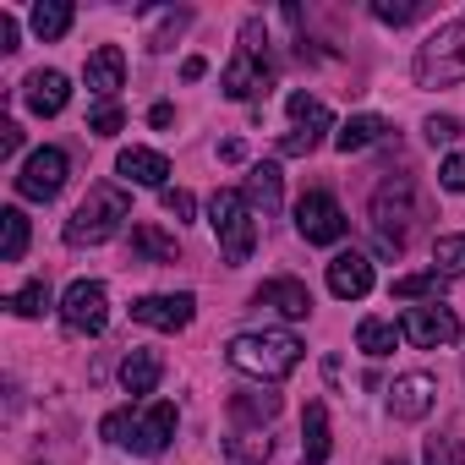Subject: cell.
Masks as SVG:
<instances>
[{
  "mask_svg": "<svg viewBox=\"0 0 465 465\" xmlns=\"http://www.w3.org/2000/svg\"><path fill=\"white\" fill-rule=\"evenodd\" d=\"M175 421H181V411L170 400H153V405H121V411H110L99 421V432H104V443L153 460V454H164L175 443Z\"/></svg>",
  "mask_w": 465,
  "mask_h": 465,
  "instance_id": "cell-1",
  "label": "cell"
},
{
  "mask_svg": "<svg viewBox=\"0 0 465 465\" xmlns=\"http://www.w3.org/2000/svg\"><path fill=\"white\" fill-rule=\"evenodd\" d=\"M274 77H280V61L269 50V28H263V17H247L242 23V45H236V55H230L219 88H224V99L247 104V99H263L274 88Z\"/></svg>",
  "mask_w": 465,
  "mask_h": 465,
  "instance_id": "cell-2",
  "label": "cell"
},
{
  "mask_svg": "<svg viewBox=\"0 0 465 465\" xmlns=\"http://www.w3.org/2000/svg\"><path fill=\"white\" fill-rule=\"evenodd\" d=\"M302 351L307 345L291 329H258V334H236V340H230L224 361L236 372H247V378H258V383H280V378H291L302 367Z\"/></svg>",
  "mask_w": 465,
  "mask_h": 465,
  "instance_id": "cell-3",
  "label": "cell"
},
{
  "mask_svg": "<svg viewBox=\"0 0 465 465\" xmlns=\"http://www.w3.org/2000/svg\"><path fill=\"white\" fill-rule=\"evenodd\" d=\"M372 242L383 258H400L411 247V224H416V186L411 175H389L378 192H372Z\"/></svg>",
  "mask_w": 465,
  "mask_h": 465,
  "instance_id": "cell-4",
  "label": "cell"
},
{
  "mask_svg": "<svg viewBox=\"0 0 465 465\" xmlns=\"http://www.w3.org/2000/svg\"><path fill=\"white\" fill-rule=\"evenodd\" d=\"M208 224H213L219 252H224V263H230V269L252 258V247H258V213H252L247 192L219 186V192L208 197Z\"/></svg>",
  "mask_w": 465,
  "mask_h": 465,
  "instance_id": "cell-5",
  "label": "cell"
},
{
  "mask_svg": "<svg viewBox=\"0 0 465 465\" xmlns=\"http://www.w3.org/2000/svg\"><path fill=\"white\" fill-rule=\"evenodd\" d=\"M126 219H132V197H126L121 186L99 181V186L77 203V213L66 219V247H99V242L115 236Z\"/></svg>",
  "mask_w": 465,
  "mask_h": 465,
  "instance_id": "cell-6",
  "label": "cell"
},
{
  "mask_svg": "<svg viewBox=\"0 0 465 465\" xmlns=\"http://www.w3.org/2000/svg\"><path fill=\"white\" fill-rule=\"evenodd\" d=\"M416 83L421 88H449V83H465V12L438 23L421 45H416Z\"/></svg>",
  "mask_w": 465,
  "mask_h": 465,
  "instance_id": "cell-7",
  "label": "cell"
},
{
  "mask_svg": "<svg viewBox=\"0 0 465 465\" xmlns=\"http://www.w3.org/2000/svg\"><path fill=\"white\" fill-rule=\"evenodd\" d=\"M345 230H351V219L334 203V192H323V186L302 192V203H296V236L307 247H334V242H345Z\"/></svg>",
  "mask_w": 465,
  "mask_h": 465,
  "instance_id": "cell-8",
  "label": "cell"
},
{
  "mask_svg": "<svg viewBox=\"0 0 465 465\" xmlns=\"http://www.w3.org/2000/svg\"><path fill=\"white\" fill-rule=\"evenodd\" d=\"M66 175H72L66 148H34V153L23 159V170H17V197H28V203H50V197H61Z\"/></svg>",
  "mask_w": 465,
  "mask_h": 465,
  "instance_id": "cell-9",
  "label": "cell"
},
{
  "mask_svg": "<svg viewBox=\"0 0 465 465\" xmlns=\"http://www.w3.org/2000/svg\"><path fill=\"white\" fill-rule=\"evenodd\" d=\"M400 334H405L416 351H443V345L460 340V318H454V307H443V302H421V307H405V312H400Z\"/></svg>",
  "mask_w": 465,
  "mask_h": 465,
  "instance_id": "cell-10",
  "label": "cell"
},
{
  "mask_svg": "<svg viewBox=\"0 0 465 465\" xmlns=\"http://www.w3.org/2000/svg\"><path fill=\"white\" fill-rule=\"evenodd\" d=\"M61 323H66L72 334H104V323H110V291H104L99 280L66 285V296H61Z\"/></svg>",
  "mask_w": 465,
  "mask_h": 465,
  "instance_id": "cell-11",
  "label": "cell"
},
{
  "mask_svg": "<svg viewBox=\"0 0 465 465\" xmlns=\"http://www.w3.org/2000/svg\"><path fill=\"white\" fill-rule=\"evenodd\" d=\"M132 318H137L143 329L181 334V329L197 318V296H192V291H175V296H137V302H132Z\"/></svg>",
  "mask_w": 465,
  "mask_h": 465,
  "instance_id": "cell-12",
  "label": "cell"
},
{
  "mask_svg": "<svg viewBox=\"0 0 465 465\" xmlns=\"http://www.w3.org/2000/svg\"><path fill=\"white\" fill-rule=\"evenodd\" d=\"M252 307H263V312H274V318H285V323H302V318L312 312V291H307L302 280L280 274V280H263V285L252 291Z\"/></svg>",
  "mask_w": 465,
  "mask_h": 465,
  "instance_id": "cell-13",
  "label": "cell"
},
{
  "mask_svg": "<svg viewBox=\"0 0 465 465\" xmlns=\"http://www.w3.org/2000/svg\"><path fill=\"white\" fill-rule=\"evenodd\" d=\"M438 405V378L432 372H405L389 383V416L394 421H421Z\"/></svg>",
  "mask_w": 465,
  "mask_h": 465,
  "instance_id": "cell-14",
  "label": "cell"
},
{
  "mask_svg": "<svg viewBox=\"0 0 465 465\" xmlns=\"http://www.w3.org/2000/svg\"><path fill=\"white\" fill-rule=\"evenodd\" d=\"M83 83H88V94L99 104H115V94L126 88V55H121V45H99L88 55V66H83Z\"/></svg>",
  "mask_w": 465,
  "mask_h": 465,
  "instance_id": "cell-15",
  "label": "cell"
},
{
  "mask_svg": "<svg viewBox=\"0 0 465 465\" xmlns=\"http://www.w3.org/2000/svg\"><path fill=\"white\" fill-rule=\"evenodd\" d=\"M329 291L340 302H361L372 291V258L367 252H334L329 258Z\"/></svg>",
  "mask_w": 465,
  "mask_h": 465,
  "instance_id": "cell-16",
  "label": "cell"
},
{
  "mask_svg": "<svg viewBox=\"0 0 465 465\" xmlns=\"http://www.w3.org/2000/svg\"><path fill=\"white\" fill-rule=\"evenodd\" d=\"M115 175L132 181V186H170V159L159 148H121L115 153Z\"/></svg>",
  "mask_w": 465,
  "mask_h": 465,
  "instance_id": "cell-17",
  "label": "cell"
},
{
  "mask_svg": "<svg viewBox=\"0 0 465 465\" xmlns=\"http://www.w3.org/2000/svg\"><path fill=\"white\" fill-rule=\"evenodd\" d=\"M274 416H280V394L274 389H242V394H230V421H236V432H269Z\"/></svg>",
  "mask_w": 465,
  "mask_h": 465,
  "instance_id": "cell-18",
  "label": "cell"
},
{
  "mask_svg": "<svg viewBox=\"0 0 465 465\" xmlns=\"http://www.w3.org/2000/svg\"><path fill=\"white\" fill-rule=\"evenodd\" d=\"M23 99H28V110H34V115H61V110H66V99H72V83H66V72L45 66V72H34V77L23 83Z\"/></svg>",
  "mask_w": 465,
  "mask_h": 465,
  "instance_id": "cell-19",
  "label": "cell"
},
{
  "mask_svg": "<svg viewBox=\"0 0 465 465\" xmlns=\"http://www.w3.org/2000/svg\"><path fill=\"white\" fill-rule=\"evenodd\" d=\"M247 203H252V213H280L285 208V175H280V164H252L247 170Z\"/></svg>",
  "mask_w": 465,
  "mask_h": 465,
  "instance_id": "cell-20",
  "label": "cell"
},
{
  "mask_svg": "<svg viewBox=\"0 0 465 465\" xmlns=\"http://www.w3.org/2000/svg\"><path fill=\"white\" fill-rule=\"evenodd\" d=\"M159 378H164L159 351H126V361H121V389H126L132 400L153 394V389H159Z\"/></svg>",
  "mask_w": 465,
  "mask_h": 465,
  "instance_id": "cell-21",
  "label": "cell"
},
{
  "mask_svg": "<svg viewBox=\"0 0 465 465\" xmlns=\"http://www.w3.org/2000/svg\"><path fill=\"white\" fill-rule=\"evenodd\" d=\"M329 449H334V438H329V405L312 400L307 416H302V465H329Z\"/></svg>",
  "mask_w": 465,
  "mask_h": 465,
  "instance_id": "cell-22",
  "label": "cell"
},
{
  "mask_svg": "<svg viewBox=\"0 0 465 465\" xmlns=\"http://www.w3.org/2000/svg\"><path fill=\"white\" fill-rule=\"evenodd\" d=\"M132 258L137 263H181V247L159 224H132Z\"/></svg>",
  "mask_w": 465,
  "mask_h": 465,
  "instance_id": "cell-23",
  "label": "cell"
},
{
  "mask_svg": "<svg viewBox=\"0 0 465 465\" xmlns=\"http://www.w3.org/2000/svg\"><path fill=\"white\" fill-rule=\"evenodd\" d=\"M389 137V121L383 115H351L340 132H334V148L340 153H361V148H372V143H383Z\"/></svg>",
  "mask_w": 465,
  "mask_h": 465,
  "instance_id": "cell-24",
  "label": "cell"
},
{
  "mask_svg": "<svg viewBox=\"0 0 465 465\" xmlns=\"http://www.w3.org/2000/svg\"><path fill=\"white\" fill-rule=\"evenodd\" d=\"M400 340H405V334H400V323H389V318H361V323H356V351H367L372 361L394 356Z\"/></svg>",
  "mask_w": 465,
  "mask_h": 465,
  "instance_id": "cell-25",
  "label": "cell"
},
{
  "mask_svg": "<svg viewBox=\"0 0 465 465\" xmlns=\"http://www.w3.org/2000/svg\"><path fill=\"white\" fill-rule=\"evenodd\" d=\"M72 17H77V12L66 6V0H39L28 23H34V34H39L45 45H55V39H66V34H72Z\"/></svg>",
  "mask_w": 465,
  "mask_h": 465,
  "instance_id": "cell-26",
  "label": "cell"
},
{
  "mask_svg": "<svg viewBox=\"0 0 465 465\" xmlns=\"http://www.w3.org/2000/svg\"><path fill=\"white\" fill-rule=\"evenodd\" d=\"M443 285H449V274L421 269V274H400V280L389 285V296H400V302H438V296H443Z\"/></svg>",
  "mask_w": 465,
  "mask_h": 465,
  "instance_id": "cell-27",
  "label": "cell"
},
{
  "mask_svg": "<svg viewBox=\"0 0 465 465\" xmlns=\"http://www.w3.org/2000/svg\"><path fill=\"white\" fill-rule=\"evenodd\" d=\"M269 454H274L269 432H236V438H224V460L230 465H269Z\"/></svg>",
  "mask_w": 465,
  "mask_h": 465,
  "instance_id": "cell-28",
  "label": "cell"
},
{
  "mask_svg": "<svg viewBox=\"0 0 465 465\" xmlns=\"http://www.w3.org/2000/svg\"><path fill=\"white\" fill-rule=\"evenodd\" d=\"M23 252H28V213L6 208L0 213V263H23Z\"/></svg>",
  "mask_w": 465,
  "mask_h": 465,
  "instance_id": "cell-29",
  "label": "cell"
},
{
  "mask_svg": "<svg viewBox=\"0 0 465 465\" xmlns=\"http://www.w3.org/2000/svg\"><path fill=\"white\" fill-rule=\"evenodd\" d=\"M285 110H291V121H296V132H329L334 126V115H329V104L323 99H312V94H291L285 99Z\"/></svg>",
  "mask_w": 465,
  "mask_h": 465,
  "instance_id": "cell-30",
  "label": "cell"
},
{
  "mask_svg": "<svg viewBox=\"0 0 465 465\" xmlns=\"http://www.w3.org/2000/svg\"><path fill=\"white\" fill-rule=\"evenodd\" d=\"M6 307H12L17 318H45V307H50V280H28L23 291L6 296Z\"/></svg>",
  "mask_w": 465,
  "mask_h": 465,
  "instance_id": "cell-31",
  "label": "cell"
},
{
  "mask_svg": "<svg viewBox=\"0 0 465 465\" xmlns=\"http://www.w3.org/2000/svg\"><path fill=\"white\" fill-rule=\"evenodd\" d=\"M432 269L449 274V280H460V274H465V236H438V247H432Z\"/></svg>",
  "mask_w": 465,
  "mask_h": 465,
  "instance_id": "cell-32",
  "label": "cell"
},
{
  "mask_svg": "<svg viewBox=\"0 0 465 465\" xmlns=\"http://www.w3.org/2000/svg\"><path fill=\"white\" fill-rule=\"evenodd\" d=\"M186 28H192V12H186V6H181V12H159V28L148 34V50H170Z\"/></svg>",
  "mask_w": 465,
  "mask_h": 465,
  "instance_id": "cell-33",
  "label": "cell"
},
{
  "mask_svg": "<svg viewBox=\"0 0 465 465\" xmlns=\"http://www.w3.org/2000/svg\"><path fill=\"white\" fill-rule=\"evenodd\" d=\"M421 12H427L421 0H400V6H394V0H372V17L389 23V28H405V23H416Z\"/></svg>",
  "mask_w": 465,
  "mask_h": 465,
  "instance_id": "cell-34",
  "label": "cell"
},
{
  "mask_svg": "<svg viewBox=\"0 0 465 465\" xmlns=\"http://www.w3.org/2000/svg\"><path fill=\"white\" fill-rule=\"evenodd\" d=\"M427 465H465V438H454V432L427 438Z\"/></svg>",
  "mask_w": 465,
  "mask_h": 465,
  "instance_id": "cell-35",
  "label": "cell"
},
{
  "mask_svg": "<svg viewBox=\"0 0 465 465\" xmlns=\"http://www.w3.org/2000/svg\"><path fill=\"white\" fill-rule=\"evenodd\" d=\"M126 126V110L121 104H94V115H88V132L94 137H115Z\"/></svg>",
  "mask_w": 465,
  "mask_h": 465,
  "instance_id": "cell-36",
  "label": "cell"
},
{
  "mask_svg": "<svg viewBox=\"0 0 465 465\" xmlns=\"http://www.w3.org/2000/svg\"><path fill=\"white\" fill-rule=\"evenodd\" d=\"M421 132H427V143L438 148V143H454V137H460V121H454V115H427Z\"/></svg>",
  "mask_w": 465,
  "mask_h": 465,
  "instance_id": "cell-37",
  "label": "cell"
},
{
  "mask_svg": "<svg viewBox=\"0 0 465 465\" xmlns=\"http://www.w3.org/2000/svg\"><path fill=\"white\" fill-rule=\"evenodd\" d=\"M318 143H323L318 132H285V137H280V153H285V159H302V153H312Z\"/></svg>",
  "mask_w": 465,
  "mask_h": 465,
  "instance_id": "cell-38",
  "label": "cell"
},
{
  "mask_svg": "<svg viewBox=\"0 0 465 465\" xmlns=\"http://www.w3.org/2000/svg\"><path fill=\"white\" fill-rule=\"evenodd\" d=\"M164 213H175V219H192V213H197V197H192L186 186H164Z\"/></svg>",
  "mask_w": 465,
  "mask_h": 465,
  "instance_id": "cell-39",
  "label": "cell"
},
{
  "mask_svg": "<svg viewBox=\"0 0 465 465\" xmlns=\"http://www.w3.org/2000/svg\"><path fill=\"white\" fill-rule=\"evenodd\" d=\"M438 175H443V192H465V153H449Z\"/></svg>",
  "mask_w": 465,
  "mask_h": 465,
  "instance_id": "cell-40",
  "label": "cell"
},
{
  "mask_svg": "<svg viewBox=\"0 0 465 465\" xmlns=\"http://www.w3.org/2000/svg\"><path fill=\"white\" fill-rule=\"evenodd\" d=\"M23 148V126L17 121H0V159H12Z\"/></svg>",
  "mask_w": 465,
  "mask_h": 465,
  "instance_id": "cell-41",
  "label": "cell"
},
{
  "mask_svg": "<svg viewBox=\"0 0 465 465\" xmlns=\"http://www.w3.org/2000/svg\"><path fill=\"white\" fill-rule=\"evenodd\" d=\"M12 50H17V17L0 12V55H12Z\"/></svg>",
  "mask_w": 465,
  "mask_h": 465,
  "instance_id": "cell-42",
  "label": "cell"
},
{
  "mask_svg": "<svg viewBox=\"0 0 465 465\" xmlns=\"http://www.w3.org/2000/svg\"><path fill=\"white\" fill-rule=\"evenodd\" d=\"M203 72H208V61H203V55H186V66H181V77H186V83H197Z\"/></svg>",
  "mask_w": 465,
  "mask_h": 465,
  "instance_id": "cell-43",
  "label": "cell"
},
{
  "mask_svg": "<svg viewBox=\"0 0 465 465\" xmlns=\"http://www.w3.org/2000/svg\"><path fill=\"white\" fill-rule=\"evenodd\" d=\"M170 121H175V110H170V104H153V110H148V126H170Z\"/></svg>",
  "mask_w": 465,
  "mask_h": 465,
  "instance_id": "cell-44",
  "label": "cell"
},
{
  "mask_svg": "<svg viewBox=\"0 0 465 465\" xmlns=\"http://www.w3.org/2000/svg\"><path fill=\"white\" fill-rule=\"evenodd\" d=\"M383 465H405V460H400V454H394V460H383Z\"/></svg>",
  "mask_w": 465,
  "mask_h": 465,
  "instance_id": "cell-45",
  "label": "cell"
}]
</instances>
